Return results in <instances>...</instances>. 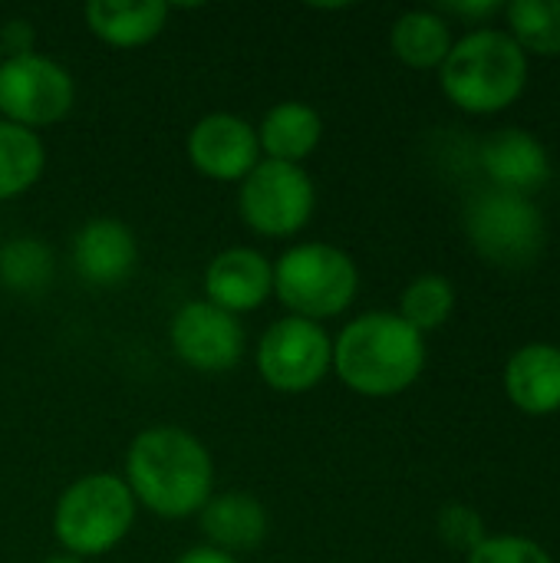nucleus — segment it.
Here are the masks:
<instances>
[{
	"label": "nucleus",
	"instance_id": "f257e3e1",
	"mask_svg": "<svg viewBox=\"0 0 560 563\" xmlns=\"http://www.w3.org/2000/svg\"><path fill=\"white\" fill-rule=\"evenodd\" d=\"M122 482L135 505L165 521H182L211 501L215 462L191 432L178 426H152L132 439Z\"/></svg>",
	"mask_w": 560,
	"mask_h": 563
},
{
	"label": "nucleus",
	"instance_id": "f03ea898",
	"mask_svg": "<svg viewBox=\"0 0 560 563\" xmlns=\"http://www.w3.org/2000/svg\"><path fill=\"white\" fill-rule=\"evenodd\" d=\"M422 366L426 340L399 313H363L333 340V373L360 396H399L419 379Z\"/></svg>",
	"mask_w": 560,
	"mask_h": 563
},
{
	"label": "nucleus",
	"instance_id": "7ed1b4c3",
	"mask_svg": "<svg viewBox=\"0 0 560 563\" xmlns=\"http://www.w3.org/2000/svg\"><path fill=\"white\" fill-rule=\"evenodd\" d=\"M442 92L465 112H498L528 82V53L508 30L479 26L452 43L439 66Z\"/></svg>",
	"mask_w": 560,
	"mask_h": 563
},
{
	"label": "nucleus",
	"instance_id": "20e7f679",
	"mask_svg": "<svg viewBox=\"0 0 560 563\" xmlns=\"http://www.w3.org/2000/svg\"><path fill=\"white\" fill-rule=\"evenodd\" d=\"M135 508L139 505L122 475L92 472L59 495L53 508V534L59 548L79 561L102 558L129 538Z\"/></svg>",
	"mask_w": 560,
	"mask_h": 563
},
{
	"label": "nucleus",
	"instance_id": "39448f33",
	"mask_svg": "<svg viewBox=\"0 0 560 563\" xmlns=\"http://www.w3.org/2000/svg\"><path fill=\"white\" fill-rule=\"evenodd\" d=\"M360 290L353 257L327 241H304L287 247L274 264V294L300 320L340 317Z\"/></svg>",
	"mask_w": 560,
	"mask_h": 563
},
{
	"label": "nucleus",
	"instance_id": "423d86ee",
	"mask_svg": "<svg viewBox=\"0 0 560 563\" xmlns=\"http://www.w3.org/2000/svg\"><path fill=\"white\" fill-rule=\"evenodd\" d=\"M465 231L472 247L508 271L531 267L548 241V224L528 195L505 188H482L465 205Z\"/></svg>",
	"mask_w": 560,
	"mask_h": 563
},
{
	"label": "nucleus",
	"instance_id": "0eeeda50",
	"mask_svg": "<svg viewBox=\"0 0 560 563\" xmlns=\"http://www.w3.org/2000/svg\"><path fill=\"white\" fill-rule=\"evenodd\" d=\"M317 208V188L304 165L261 158L238 188L241 221L261 238L300 234Z\"/></svg>",
	"mask_w": 560,
	"mask_h": 563
},
{
	"label": "nucleus",
	"instance_id": "6e6552de",
	"mask_svg": "<svg viewBox=\"0 0 560 563\" xmlns=\"http://www.w3.org/2000/svg\"><path fill=\"white\" fill-rule=\"evenodd\" d=\"M254 366L274 393L300 396L320 386L333 369V340L314 320L281 317L261 333Z\"/></svg>",
	"mask_w": 560,
	"mask_h": 563
},
{
	"label": "nucleus",
	"instance_id": "1a4fd4ad",
	"mask_svg": "<svg viewBox=\"0 0 560 563\" xmlns=\"http://www.w3.org/2000/svg\"><path fill=\"white\" fill-rule=\"evenodd\" d=\"M76 102V82L66 66L43 53L7 56L0 63V119L30 132L56 125Z\"/></svg>",
	"mask_w": 560,
	"mask_h": 563
},
{
	"label": "nucleus",
	"instance_id": "9d476101",
	"mask_svg": "<svg viewBox=\"0 0 560 563\" xmlns=\"http://www.w3.org/2000/svg\"><path fill=\"white\" fill-rule=\"evenodd\" d=\"M175 356L195 373H231L244 356V327L208 300L178 307L168 327Z\"/></svg>",
	"mask_w": 560,
	"mask_h": 563
},
{
	"label": "nucleus",
	"instance_id": "9b49d317",
	"mask_svg": "<svg viewBox=\"0 0 560 563\" xmlns=\"http://www.w3.org/2000/svg\"><path fill=\"white\" fill-rule=\"evenodd\" d=\"M188 162L211 181H244L261 162L257 129L234 112H211L188 132Z\"/></svg>",
	"mask_w": 560,
	"mask_h": 563
},
{
	"label": "nucleus",
	"instance_id": "f8f14e48",
	"mask_svg": "<svg viewBox=\"0 0 560 563\" xmlns=\"http://www.w3.org/2000/svg\"><path fill=\"white\" fill-rule=\"evenodd\" d=\"M73 267L89 287L112 290L139 267V241L116 218H92L73 234Z\"/></svg>",
	"mask_w": 560,
	"mask_h": 563
},
{
	"label": "nucleus",
	"instance_id": "ddd939ff",
	"mask_svg": "<svg viewBox=\"0 0 560 563\" xmlns=\"http://www.w3.org/2000/svg\"><path fill=\"white\" fill-rule=\"evenodd\" d=\"M205 300L231 317L251 313L274 294V264L254 247H228L205 267Z\"/></svg>",
	"mask_w": 560,
	"mask_h": 563
},
{
	"label": "nucleus",
	"instance_id": "4468645a",
	"mask_svg": "<svg viewBox=\"0 0 560 563\" xmlns=\"http://www.w3.org/2000/svg\"><path fill=\"white\" fill-rule=\"evenodd\" d=\"M201 534L208 548L224 554H248L257 551L267 541L271 518L267 508L251 492H221L211 495V501L198 511Z\"/></svg>",
	"mask_w": 560,
	"mask_h": 563
},
{
	"label": "nucleus",
	"instance_id": "2eb2a0df",
	"mask_svg": "<svg viewBox=\"0 0 560 563\" xmlns=\"http://www.w3.org/2000/svg\"><path fill=\"white\" fill-rule=\"evenodd\" d=\"M482 168L495 188L531 195L551 178L548 148L525 129H502L482 145Z\"/></svg>",
	"mask_w": 560,
	"mask_h": 563
},
{
	"label": "nucleus",
	"instance_id": "dca6fc26",
	"mask_svg": "<svg viewBox=\"0 0 560 563\" xmlns=\"http://www.w3.org/2000/svg\"><path fill=\"white\" fill-rule=\"evenodd\" d=\"M86 26L96 40L116 49H135L152 43L168 23L165 0H89L83 7Z\"/></svg>",
	"mask_w": 560,
	"mask_h": 563
},
{
	"label": "nucleus",
	"instance_id": "f3484780",
	"mask_svg": "<svg viewBox=\"0 0 560 563\" xmlns=\"http://www.w3.org/2000/svg\"><path fill=\"white\" fill-rule=\"evenodd\" d=\"M505 389H508V399L531 416L558 412L560 346H551V343L521 346L505 366Z\"/></svg>",
	"mask_w": 560,
	"mask_h": 563
},
{
	"label": "nucleus",
	"instance_id": "a211bd4d",
	"mask_svg": "<svg viewBox=\"0 0 560 563\" xmlns=\"http://www.w3.org/2000/svg\"><path fill=\"white\" fill-rule=\"evenodd\" d=\"M323 139V119L314 106L300 99H284L267 109V115L257 125V145L261 155L271 162L300 165L317 152Z\"/></svg>",
	"mask_w": 560,
	"mask_h": 563
},
{
	"label": "nucleus",
	"instance_id": "6ab92c4d",
	"mask_svg": "<svg viewBox=\"0 0 560 563\" xmlns=\"http://www.w3.org/2000/svg\"><path fill=\"white\" fill-rule=\"evenodd\" d=\"M393 53L413 69L442 66L452 49V30L442 13L436 10H406L389 30Z\"/></svg>",
	"mask_w": 560,
	"mask_h": 563
},
{
	"label": "nucleus",
	"instance_id": "aec40b11",
	"mask_svg": "<svg viewBox=\"0 0 560 563\" xmlns=\"http://www.w3.org/2000/svg\"><path fill=\"white\" fill-rule=\"evenodd\" d=\"M56 277L53 247L33 234L10 238L0 244V287L13 297H40Z\"/></svg>",
	"mask_w": 560,
	"mask_h": 563
},
{
	"label": "nucleus",
	"instance_id": "412c9836",
	"mask_svg": "<svg viewBox=\"0 0 560 563\" xmlns=\"http://www.w3.org/2000/svg\"><path fill=\"white\" fill-rule=\"evenodd\" d=\"M46 168V145L36 132L0 119V201L26 195Z\"/></svg>",
	"mask_w": 560,
	"mask_h": 563
},
{
	"label": "nucleus",
	"instance_id": "4be33fe9",
	"mask_svg": "<svg viewBox=\"0 0 560 563\" xmlns=\"http://www.w3.org/2000/svg\"><path fill=\"white\" fill-rule=\"evenodd\" d=\"M512 36L521 49L541 56L560 53V0H512L505 3Z\"/></svg>",
	"mask_w": 560,
	"mask_h": 563
},
{
	"label": "nucleus",
	"instance_id": "5701e85b",
	"mask_svg": "<svg viewBox=\"0 0 560 563\" xmlns=\"http://www.w3.org/2000/svg\"><path fill=\"white\" fill-rule=\"evenodd\" d=\"M452 307H455V287H452V280L442 277V274H422V277H416L403 290L399 317L413 330L426 333V330L442 327L452 317Z\"/></svg>",
	"mask_w": 560,
	"mask_h": 563
},
{
	"label": "nucleus",
	"instance_id": "b1692460",
	"mask_svg": "<svg viewBox=\"0 0 560 563\" xmlns=\"http://www.w3.org/2000/svg\"><path fill=\"white\" fill-rule=\"evenodd\" d=\"M436 528H439V538L452 551H465V554H472L488 538L485 534V521L469 505H446L439 511V525Z\"/></svg>",
	"mask_w": 560,
	"mask_h": 563
},
{
	"label": "nucleus",
	"instance_id": "393cba45",
	"mask_svg": "<svg viewBox=\"0 0 560 563\" xmlns=\"http://www.w3.org/2000/svg\"><path fill=\"white\" fill-rule=\"evenodd\" d=\"M469 563H554L551 554L528 541V538H515V534H498V538H485L472 554Z\"/></svg>",
	"mask_w": 560,
	"mask_h": 563
},
{
	"label": "nucleus",
	"instance_id": "a878e982",
	"mask_svg": "<svg viewBox=\"0 0 560 563\" xmlns=\"http://www.w3.org/2000/svg\"><path fill=\"white\" fill-rule=\"evenodd\" d=\"M33 40H36V33H33V23H30V20H23V16L7 20V23L0 26V49H3V59H7V56H26V53H33Z\"/></svg>",
	"mask_w": 560,
	"mask_h": 563
},
{
	"label": "nucleus",
	"instance_id": "bb28decb",
	"mask_svg": "<svg viewBox=\"0 0 560 563\" xmlns=\"http://www.w3.org/2000/svg\"><path fill=\"white\" fill-rule=\"evenodd\" d=\"M502 3L498 0H449V3H439L436 13H452V16H469V20H482V16H492L498 13Z\"/></svg>",
	"mask_w": 560,
	"mask_h": 563
},
{
	"label": "nucleus",
	"instance_id": "cd10ccee",
	"mask_svg": "<svg viewBox=\"0 0 560 563\" xmlns=\"http://www.w3.org/2000/svg\"><path fill=\"white\" fill-rule=\"evenodd\" d=\"M175 563H238V558H231V554H224V551H215V548L201 544V548L185 551Z\"/></svg>",
	"mask_w": 560,
	"mask_h": 563
},
{
	"label": "nucleus",
	"instance_id": "c85d7f7f",
	"mask_svg": "<svg viewBox=\"0 0 560 563\" xmlns=\"http://www.w3.org/2000/svg\"><path fill=\"white\" fill-rule=\"evenodd\" d=\"M43 563H86V561H79V558H73V554H56V558H50V561H43Z\"/></svg>",
	"mask_w": 560,
	"mask_h": 563
},
{
	"label": "nucleus",
	"instance_id": "c756f323",
	"mask_svg": "<svg viewBox=\"0 0 560 563\" xmlns=\"http://www.w3.org/2000/svg\"><path fill=\"white\" fill-rule=\"evenodd\" d=\"M0 63H3V49H0Z\"/></svg>",
	"mask_w": 560,
	"mask_h": 563
}]
</instances>
